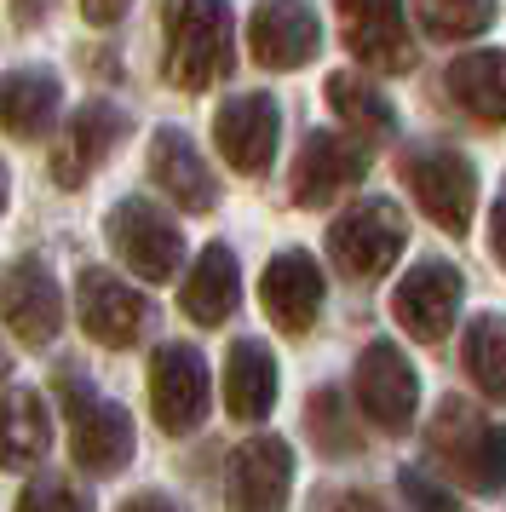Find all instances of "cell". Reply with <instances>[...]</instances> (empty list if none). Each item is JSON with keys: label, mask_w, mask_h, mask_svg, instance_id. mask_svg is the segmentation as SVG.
I'll return each mask as SVG.
<instances>
[{"label": "cell", "mask_w": 506, "mask_h": 512, "mask_svg": "<svg viewBox=\"0 0 506 512\" xmlns=\"http://www.w3.org/2000/svg\"><path fill=\"white\" fill-rule=\"evenodd\" d=\"M161 70L179 93L219 87L236 64L230 0H161Z\"/></svg>", "instance_id": "1"}, {"label": "cell", "mask_w": 506, "mask_h": 512, "mask_svg": "<svg viewBox=\"0 0 506 512\" xmlns=\"http://www.w3.org/2000/svg\"><path fill=\"white\" fill-rule=\"evenodd\" d=\"M426 449L466 489H478V495H501L506 489V420H483L472 403L443 397L432 426H426Z\"/></svg>", "instance_id": "2"}, {"label": "cell", "mask_w": 506, "mask_h": 512, "mask_svg": "<svg viewBox=\"0 0 506 512\" xmlns=\"http://www.w3.org/2000/svg\"><path fill=\"white\" fill-rule=\"evenodd\" d=\"M397 173H403L409 196L420 202V213L432 219L437 231H449V236L472 231V213H478V167L466 162L460 150H449V144H414V150H403Z\"/></svg>", "instance_id": "3"}, {"label": "cell", "mask_w": 506, "mask_h": 512, "mask_svg": "<svg viewBox=\"0 0 506 512\" xmlns=\"http://www.w3.org/2000/svg\"><path fill=\"white\" fill-rule=\"evenodd\" d=\"M58 397H64V415H69V455L81 472L92 478H110L133 461V415L98 397L81 380V374H58Z\"/></svg>", "instance_id": "4"}, {"label": "cell", "mask_w": 506, "mask_h": 512, "mask_svg": "<svg viewBox=\"0 0 506 512\" xmlns=\"http://www.w3.org/2000/svg\"><path fill=\"white\" fill-rule=\"evenodd\" d=\"M403 248H409V225H403V208L386 196H363L328 225V259L357 282L386 277L403 259Z\"/></svg>", "instance_id": "5"}, {"label": "cell", "mask_w": 506, "mask_h": 512, "mask_svg": "<svg viewBox=\"0 0 506 512\" xmlns=\"http://www.w3.org/2000/svg\"><path fill=\"white\" fill-rule=\"evenodd\" d=\"M104 236H110L115 259H121L127 271H138L144 282H173L184 271V231L150 202V196L115 202L110 219H104Z\"/></svg>", "instance_id": "6"}, {"label": "cell", "mask_w": 506, "mask_h": 512, "mask_svg": "<svg viewBox=\"0 0 506 512\" xmlns=\"http://www.w3.org/2000/svg\"><path fill=\"white\" fill-rule=\"evenodd\" d=\"M351 386H357L363 420L380 426L386 438H403L414 426V415H420V374H414V363L391 346V340H368V346L357 351Z\"/></svg>", "instance_id": "7"}, {"label": "cell", "mask_w": 506, "mask_h": 512, "mask_svg": "<svg viewBox=\"0 0 506 512\" xmlns=\"http://www.w3.org/2000/svg\"><path fill=\"white\" fill-rule=\"evenodd\" d=\"M340 18V41L363 70L403 75L414 64V35L403 18V0H334Z\"/></svg>", "instance_id": "8"}, {"label": "cell", "mask_w": 506, "mask_h": 512, "mask_svg": "<svg viewBox=\"0 0 506 512\" xmlns=\"http://www.w3.org/2000/svg\"><path fill=\"white\" fill-rule=\"evenodd\" d=\"M207 363L196 346H161L150 357V409H156V426L167 438H190L196 426L207 420Z\"/></svg>", "instance_id": "9"}, {"label": "cell", "mask_w": 506, "mask_h": 512, "mask_svg": "<svg viewBox=\"0 0 506 512\" xmlns=\"http://www.w3.org/2000/svg\"><path fill=\"white\" fill-rule=\"evenodd\" d=\"M75 311H81V328H87L98 346L110 351H127L144 340V328H150V300L138 294L133 282H121L115 271L104 265H87L81 282H75Z\"/></svg>", "instance_id": "10"}, {"label": "cell", "mask_w": 506, "mask_h": 512, "mask_svg": "<svg viewBox=\"0 0 506 512\" xmlns=\"http://www.w3.org/2000/svg\"><path fill=\"white\" fill-rule=\"evenodd\" d=\"M460 294H466V282L449 259H420L409 277L391 288V317L403 334H414L420 346H437V340H449V328H455V311H460Z\"/></svg>", "instance_id": "11"}, {"label": "cell", "mask_w": 506, "mask_h": 512, "mask_svg": "<svg viewBox=\"0 0 506 512\" xmlns=\"http://www.w3.org/2000/svg\"><path fill=\"white\" fill-rule=\"evenodd\" d=\"M288 489H294V449L259 432L248 438L225 466V507L230 512H282L288 507Z\"/></svg>", "instance_id": "12"}, {"label": "cell", "mask_w": 506, "mask_h": 512, "mask_svg": "<svg viewBox=\"0 0 506 512\" xmlns=\"http://www.w3.org/2000/svg\"><path fill=\"white\" fill-rule=\"evenodd\" d=\"M0 323L18 334L23 346H52L64 328V294L41 259H12L0 271Z\"/></svg>", "instance_id": "13"}, {"label": "cell", "mask_w": 506, "mask_h": 512, "mask_svg": "<svg viewBox=\"0 0 506 512\" xmlns=\"http://www.w3.org/2000/svg\"><path fill=\"white\" fill-rule=\"evenodd\" d=\"M121 139H127V110H115L110 98L81 104L69 116V127L58 133V144H52V179H58V190H81L98 167L110 162V150Z\"/></svg>", "instance_id": "14"}, {"label": "cell", "mask_w": 506, "mask_h": 512, "mask_svg": "<svg viewBox=\"0 0 506 512\" xmlns=\"http://www.w3.org/2000/svg\"><path fill=\"white\" fill-rule=\"evenodd\" d=\"M248 52L259 70H299L322 52V24L311 0H259L248 18Z\"/></svg>", "instance_id": "15"}, {"label": "cell", "mask_w": 506, "mask_h": 512, "mask_svg": "<svg viewBox=\"0 0 506 512\" xmlns=\"http://www.w3.org/2000/svg\"><path fill=\"white\" fill-rule=\"evenodd\" d=\"M282 139V110L271 93H236L213 116V144L236 173H265Z\"/></svg>", "instance_id": "16"}, {"label": "cell", "mask_w": 506, "mask_h": 512, "mask_svg": "<svg viewBox=\"0 0 506 512\" xmlns=\"http://www.w3.org/2000/svg\"><path fill=\"white\" fill-rule=\"evenodd\" d=\"M363 173H368V144H357L351 133H311L294 156V202L299 208H328Z\"/></svg>", "instance_id": "17"}, {"label": "cell", "mask_w": 506, "mask_h": 512, "mask_svg": "<svg viewBox=\"0 0 506 512\" xmlns=\"http://www.w3.org/2000/svg\"><path fill=\"white\" fill-rule=\"evenodd\" d=\"M322 294H328L322 265L305 254V248H282V254L265 265V277H259V305H265V317H271L282 334H305V328L317 323Z\"/></svg>", "instance_id": "18"}, {"label": "cell", "mask_w": 506, "mask_h": 512, "mask_svg": "<svg viewBox=\"0 0 506 512\" xmlns=\"http://www.w3.org/2000/svg\"><path fill=\"white\" fill-rule=\"evenodd\" d=\"M150 179H156L184 213H213L219 208V179L207 173L202 150L184 139L179 127H156V139H150Z\"/></svg>", "instance_id": "19"}, {"label": "cell", "mask_w": 506, "mask_h": 512, "mask_svg": "<svg viewBox=\"0 0 506 512\" xmlns=\"http://www.w3.org/2000/svg\"><path fill=\"white\" fill-rule=\"evenodd\" d=\"M443 87H449V104L460 116L483 121V127H506V52L501 47L460 52L443 70Z\"/></svg>", "instance_id": "20"}, {"label": "cell", "mask_w": 506, "mask_h": 512, "mask_svg": "<svg viewBox=\"0 0 506 512\" xmlns=\"http://www.w3.org/2000/svg\"><path fill=\"white\" fill-rule=\"evenodd\" d=\"M179 305L190 323L202 328H219L236 317V305H242V271H236V254H230L225 242H207L196 265H190V277L179 288Z\"/></svg>", "instance_id": "21"}, {"label": "cell", "mask_w": 506, "mask_h": 512, "mask_svg": "<svg viewBox=\"0 0 506 512\" xmlns=\"http://www.w3.org/2000/svg\"><path fill=\"white\" fill-rule=\"evenodd\" d=\"M52 449V409L35 386H12L0 397V472H29Z\"/></svg>", "instance_id": "22"}, {"label": "cell", "mask_w": 506, "mask_h": 512, "mask_svg": "<svg viewBox=\"0 0 506 512\" xmlns=\"http://www.w3.org/2000/svg\"><path fill=\"white\" fill-rule=\"evenodd\" d=\"M64 87L52 70H6L0 75V133L12 139H41L46 127L58 121Z\"/></svg>", "instance_id": "23"}, {"label": "cell", "mask_w": 506, "mask_h": 512, "mask_svg": "<svg viewBox=\"0 0 506 512\" xmlns=\"http://www.w3.org/2000/svg\"><path fill=\"white\" fill-rule=\"evenodd\" d=\"M276 357L265 340H236L225 357V409L236 420H265L271 415V403H276Z\"/></svg>", "instance_id": "24"}, {"label": "cell", "mask_w": 506, "mask_h": 512, "mask_svg": "<svg viewBox=\"0 0 506 512\" xmlns=\"http://www.w3.org/2000/svg\"><path fill=\"white\" fill-rule=\"evenodd\" d=\"M328 104H334V116L351 127L357 144H386L391 133H397V110H391V98L380 93L368 75L334 70L328 75Z\"/></svg>", "instance_id": "25"}, {"label": "cell", "mask_w": 506, "mask_h": 512, "mask_svg": "<svg viewBox=\"0 0 506 512\" xmlns=\"http://www.w3.org/2000/svg\"><path fill=\"white\" fill-rule=\"evenodd\" d=\"M305 432H311V443H317L328 461H351V455L363 449L357 409H345V397L334 392V386L311 392V403H305Z\"/></svg>", "instance_id": "26"}, {"label": "cell", "mask_w": 506, "mask_h": 512, "mask_svg": "<svg viewBox=\"0 0 506 512\" xmlns=\"http://www.w3.org/2000/svg\"><path fill=\"white\" fill-rule=\"evenodd\" d=\"M501 0H414V24L426 41H472L495 24Z\"/></svg>", "instance_id": "27"}, {"label": "cell", "mask_w": 506, "mask_h": 512, "mask_svg": "<svg viewBox=\"0 0 506 512\" xmlns=\"http://www.w3.org/2000/svg\"><path fill=\"white\" fill-rule=\"evenodd\" d=\"M466 374L483 397L506 403V317H472L466 328Z\"/></svg>", "instance_id": "28"}, {"label": "cell", "mask_w": 506, "mask_h": 512, "mask_svg": "<svg viewBox=\"0 0 506 512\" xmlns=\"http://www.w3.org/2000/svg\"><path fill=\"white\" fill-rule=\"evenodd\" d=\"M18 512H92V495L64 484V478H35L18 495Z\"/></svg>", "instance_id": "29"}, {"label": "cell", "mask_w": 506, "mask_h": 512, "mask_svg": "<svg viewBox=\"0 0 506 512\" xmlns=\"http://www.w3.org/2000/svg\"><path fill=\"white\" fill-rule=\"evenodd\" d=\"M397 489H403L409 512H466V507H460V495H455V489H443L437 478L414 472V466H403V472H397Z\"/></svg>", "instance_id": "30"}, {"label": "cell", "mask_w": 506, "mask_h": 512, "mask_svg": "<svg viewBox=\"0 0 506 512\" xmlns=\"http://www.w3.org/2000/svg\"><path fill=\"white\" fill-rule=\"evenodd\" d=\"M127 6H133V0H81V18H87V24H98V29H110V24H121V18H127Z\"/></svg>", "instance_id": "31"}, {"label": "cell", "mask_w": 506, "mask_h": 512, "mask_svg": "<svg viewBox=\"0 0 506 512\" xmlns=\"http://www.w3.org/2000/svg\"><path fill=\"white\" fill-rule=\"evenodd\" d=\"M121 512H184L173 495H161V489H138L133 501H121Z\"/></svg>", "instance_id": "32"}, {"label": "cell", "mask_w": 506, "mask_h": 512, "mask_svg": "<svg viewBox=\"0 0 506 512\" xmlns=\"http://www.w3.org/2000/svg\"><path fill=\"white\" fill-rule=\"evenodd\" d=\"M489 254L506 265V190L495 196V213H489Z\"/></svg>", "instance_id": "33"}, {"label": "cell", "mask_w": 506, "mask_h": 512, "mask_svg": "<svg viewBox=\"0 0 506 512\" xmlns=\"http://www.w3.org/2000/svg\"><path fill=\"white\" fill-rule=\"evenodd\" d=\"M334 512H391V507L374 501L368 489H345V495H334Z\"/></svg>", "instance_id": "34"}, {"label": "cell", "mask_w": 506, "mask_h": 512, "mask_svg": "<svg viewBox=\"0 0 506 512\" xmlns=\"http://www.w3.org/2000/svg\"><path fill=\"white\" fill-rule=\"evenodd\" d=\"M46 12H52V0H12V18H18L23 29L46 24Z\"/></svg>", "instance_id": "35"}, {"label": "cell", "mask_w": 506, "mask_h": 512, "mask_svg": "<svg viewBox=\"0 0 506 512\" xmlns=\"http://www.w3.org/2000/svg\"><path fill=\"white\" fill-rule=\"evenodd\" d=\"M0 213H6V162H0Z\"/></svg>", "instance_id": "36"}, {"label": "cell", "mask_w": 506, "mask_h": 512, "mask_svg": "<svg viewBox=\"0 0 506 512\" xmlns=\"http://www.w3.org/2000/svg\"><path fill=\"white\" fill-rule=\"evenodd\" d=\"M0 380H6V351H0Z\"/></svg>", "instance_id": "37"}]
</instances>
